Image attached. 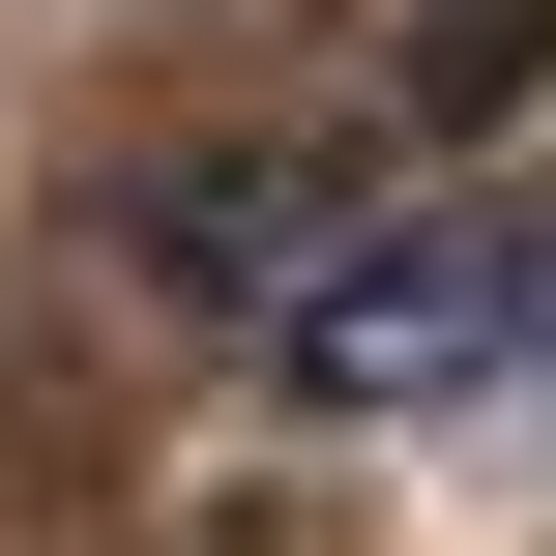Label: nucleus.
<instances>
[{"label": "nucleus", "mask_w": 556, "mask_h": 556, "mask_svg": "<svg viewBox=\"0 0 556 556\" xmlns=\"http://www.w3.org/2000/svg\"><path fill=\"white\" fill-rule=\"evenodd\" d=\"M528 323H556V264L528 235H323L293 293H264V352L323 381V410H469V381H528Z\"/></svg>", "instance_id": "1"}]
</instances>
